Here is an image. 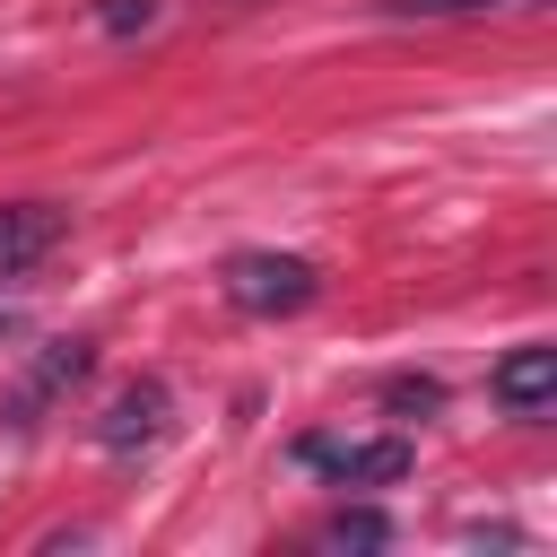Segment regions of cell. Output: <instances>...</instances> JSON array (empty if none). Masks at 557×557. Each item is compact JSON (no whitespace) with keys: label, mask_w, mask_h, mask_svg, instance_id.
<instances>
[{"label":"cell","mask_w":557,"mask_h":557,"mask_svg":"<svg viewBox=\"0 0 557 557\" xmlns=\"http://www.w3.org/2000/svg\"><path fill=\"white\" fill-rule=\"evenodd\" d=\"M61 235H70V209L61 200H0V287L26 278Z\"/></svg>","instance_id":"4"},{"label":"cell","mask_w":557,"mask_h":557,"mask_svg":"<svg viewBox=\"0 0 557 557\" xmlns=\"http://www.w3.org/2000/svg\"><path fill=\"white\" fill-rule=\"evenodd\" d=\"M487 392H496V409H513V418H548V400H557V348H548V339H522V348L487 374Z\"/></svg>","instance_id":"6"},{"label":"cell","mask_w":557,"mask_h":557,"mask_svg":"<svg viewBox=\"0 0 557 557\" xmlns=\"http://www.w3.org/2000/svg\"><path fill=\"white\" fill-rule=\"evenodd\" d=\"M165 426H174V392H165V383H131V392H113V409L96 418V444H104L113 461H131V453L165 444Z\"/></svg>","instance_id":"3"},{"label":"cell","mask_w":557,"mask_h":557,"mask_svg":"<svg viewBox=\"0 0 557 557\" xmlns=\"http://www.w3.org/2000/svg\"><path fill=\"white\" fill-rule=\"evenodd\" d=\"M131 26H157V0H104V35H131Z\"/></svg>","instance_id":"10"},{"label":"cell","mask_w":557,"mask_h":557,"mask_svg":"<svg viewBox=\"0 0 557 557\" xmlns=\"http://www.w3.org/2000/svg\"><path fill=\"white\" fill-rule=\"evenodd\" d=\"M218 287H226V305H235V313L278 322V313H305V305L322 296V270H313L305 252H235Z\"/></svg>","instance_id":"1"},{"label":"cell","mask_w":557,"mask_h":557,"mask_svg":"<svg viewBox=\"0 0 557 557\" xmlns=\"http://www.w3.org/2000/svg\"><path fill=\"white\" fill-rule=\"evenodd\" d=\"M383 540H392L383 513H331L322 522V548H383Z\"/></svg>","instance_id":"7"},{"label":"cell","mask_w":557,"mask_h":557,"mask_svg":"<svg viewBox=\"0 0 557 557\" xmlns=\"http://www.w3.org/2000/svg\"><path fill=\"white\" fill-rule=\"evenodd\" d=\"M409 435H296V470L331 487H400L409 479Z\"/></svg>","instance_id":"2"},{"label":"cell","mask_w":557,"mask_h":557,"mask_svg":"<svg viewBox=\"0 0 557 557\" xmlns=\"http://www.w3.org/2000/svg\"><path fill=\"white\" fill-rule=\"evenodd\" d=\"M392 17H453V9H522V0H383Z\"/></svg>","instance_id":"9"},{"label":"cell","mask_w":557,"mask_h":557,"mask_svg":"<svg viewBox=\"0 0 557 557\" xmlns=\"http://www.w3.org/2000/svg\"><path fill=\"white\" fill-rule=\"evenodd\" d=\"M87 366H96V339H52V348L26 366V383L9 392V409H0V418H9V426H35V418H44V409L87 374Z\"/></svg>","instance_id":"5"},{"label":"cell","mask_w":557,"mask_h":557,"mask_svg":"<svg viewBox=\"0 0 557 557\" xmlns=\"http://www.w3.org/2000/svg\"><path fill=\"white\" fill-rule=\"evenodd\" d=\"M435 400H444L435 374H392V383H383V409H400V418H426Z\"/></svg>","instance_id":"8"}]
</instances>
